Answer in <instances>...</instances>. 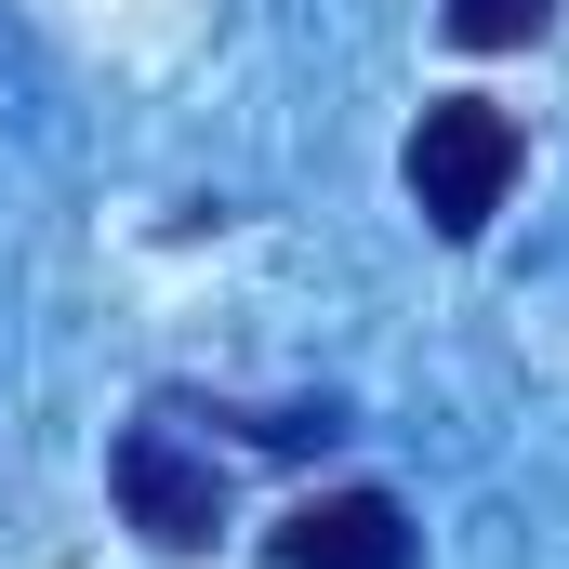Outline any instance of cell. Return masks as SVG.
I'll return each instance as SVG.
<instances>
[{
  "mask_svg": "<svg viewBox=\"0 0 569 569\" xmlns=\"http://www.w3.org/2000/svg\"><path fill=\"white\" fill-rule=\"evenodd\" d=\"M411 199H425L437 239H490V212H503V186H517V120L490 107V93H437L425 120H411Z\"/></svg>",
  "mask_w": 569,
  "mask_h": 569,
  "instance_id": "cell-1",
  "label": "cell"
},
{
  "mask_svg": "<svg viewBox=\"0 0 569 569\" xmlns=\"http://www.w3.org/2000/svg\"><path fill=\"white\" fill-rule=\"evenodd\" d=\"M107 477H120V517H133L159 557H199V543L226 530V463H212V450H186L172 425H120Z\"/></svg>",
  "mask_w": 569,
  "mask_h": 569,
  "instance_id": "cell-2",
  "label": "cell"
},
{
  "mask_svg": "<svg viewBox=\"0 0 569 569\" xmlns=\"http://www.w3.org/2000/svg\"><path fill=\"white\" fill-rule=\"evenodd\" d=\"M411 503L398 490H318L279 517V569H411Z\"/></svg>",
  "mask_w": 569,
  "mask_h": 569,
  "instance_id": "cell-3",
  "label": "cell"
},
{
  "mask_svg": "<svg viewBox=\"0 0 569 569\" xmlns=\"http://www.w3.org/2000/svg\"><path fill=\"white\" fill-rule=\"evenodd\" d=\"M557 27V0H450V40L463 53H517V40H543Z\"/></svg>",
  "mask_w": 569,
  "mask_h": 569,
  "instance_id": "cell-4",
  "label": "cell"
}]
</instances>
